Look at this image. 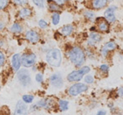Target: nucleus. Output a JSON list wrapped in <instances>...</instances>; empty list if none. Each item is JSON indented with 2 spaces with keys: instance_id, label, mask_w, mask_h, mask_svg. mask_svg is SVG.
<instances>
[{
  "instance_id": "29",
  "label": "nucleus",
  "mask_w": 123,
  "mask_h": 115,
  "mask_svg": "<svg viewBox=\"0 0 123 115\" xmlns=\"http://www.w3.org/2000/svg\"><path fill=\"white\" fill-rule=\"evenodd\" d=\"M8 4V0H0V10L3 9Z\"/></svg>"
},
{
  "instance_id": "18",
  "label": "nucleus",
  "mask_w": 123,
  "mask_h": 115,
  "mask_svg": "<svg viewBox=\"0 0 123 115\" xmlns=\"http://www.w3.org/2000/svg\"><path fill=\"white\" fill-rule=\"evenodd\" d=\"M9 30L11 31L12 33H19L22 32L23 30V28L22 26L19 24V23H13L11 27H10Z\"/></svg>"
},
{
  "instance_id": "14",
  "label": "nucleus",
  "mask_w": 123,
  "mask_h": 115,
  "mask_svg": "<svg viewBox=\"0 0 123 115\" xmlns=\"http://www.w3.org/2000/svg\"><path fill=\"white\" fill-rule=\"evenodd\" d=\"M108 3V0H92V6L96 9H100L105 7Z\"/></svg>"
},
{
  "instance_id": "28",
  "label": "nucleus",
  "mask_w": 123,
  "mask_h": 115,
  "mask_svg": "<svg viewBox=\"0 0 123 115\" xmlns=\"http://www.w3.org/2000/svg\"><path fill=\"white\" fill-rule=\"evenodd\" d=\"M100 71L103 72V73H107L109 72V66L106 64H102V65H100Z\"/></svg>"
},
{
  "instance_id": "7",
  "label": "nucleus",
  "mask_w": 123,
  "mask_h": 115,
  "mask_svg": "<svg viewBox=\"0 0 123 115\" xmlns=\"http://www.w3.org/2000/svg\"><path fill=\"white\" fill-rule=\"evenodd\" d=\"M85 73H83L82 70L80 68L79 70H74L67 75V80L69 82H79L84 77Z\"/></svg>"
},
{
  "instance_id": "20",
  "label": "nucleus",
  "mask_w": 123,
  "mask_h": 115,
  "mask_svg": "<svg viewBox=\"0 0 123 115\" xmlns=\"http://www.w3.org/2000/svg\"><path fill=\"white\" fill-rule=\"evenodd\" d=\"M34 97L33 95H31V94H25L22 98V99H23V101L25 104H31L33 102V100H34Z\"/></svg>"
},
{
  "instance_id": "19",
  "label": "nucleus",
  "mask_w": 123,
  "mask_h": 115,
  "mask_svg": "<svg viewBox=\"0 0 123 115\" xmlns=\"http://www.w3.org/2000/svg\"><path fill=\"white\" fill-rule=\"evenodd\" d=\"M98 28L102 32H107L109 30V24L107 23V21L102 20L98 23Z\"/></svg>"
},
{
  "instance_id": "31",
  "label": "nucleus",
  "mask_w": 123,
  "mask_h": 115,
  "mask_svg": "<svg viewBox=\"0 0 123 115\" xmlns=\"http://www.w3.org/2000/svg\"><path fill=\"white\" fill-rule=\"evenodd\" d=\"M4 63H5V56H4V54L0 51V66H2Z\"/></svg>"
},
{
  "instance_id": "24",
  "label": "nucleus",
  "mask_w": 123,
  "mask_h": 115,
  "mask_svg": "<svg viewBox=\"0 0 123 115\" xmlns=\"http://www.w3.org/2000/svg\"><path fill=\"white\" fill-rule=\"evenodd\" d=\"M84 15H85V17H86V18H88L89 20H91L95 18V13L91 11H86Z\"/></svg>"
},
{
  "instance_id": "5",
  "label": "nucleus",
  "mask_w": 123,
  "mask_h": 115,
  "mask_svg": "<svg viewBox=\"0 0 123 115\" xmlns=\"http://www.w3.org/2000/svg\"><path fill=\"white\" fill-rule=\"evenodd\" d=\"M22 65L25 68H29L33 66L36 62V55L34 54H25L21 57Z\"/></svg>"
},
{
  "instance_id": "10",
  "label": "nucleus",
  "mask_w": 123,
  "mask_h": 115,
  "mask_svg": "<svg viewBox=\"0 0 123 115\" xmlns=\"http://www.w3.org/2000/svg\"><path fill=\"white\" fill-rule=\"evenodd\" d=\"M11 63H12V67H13L14 71H17V72L19 71L20 67H21V64H22L21 56H20L19 54H13L11 59Z\"/></svg>"
},
{
  "instance_id": "35",
  "label": "nucleus",
  "mask_w": 123,
  "mask_h": 115,
  "mask_svg": "<svg viewBox=\"0 0 123 115\" xmlns=\"http://www.w3.org/2000/svg\"><path fill=\"white\" fill-rule=\"evenodd\" d=\"M4 23H3V22H0V31L1 30H3V28H4Z\"/></svg>"
},
{
  "instance_id": "25",
  "label": "nucleus",
  "mask_w": 123,
  "mask_h": 115,
  "mask_svg": "<svg viewBox=\"0 0 123 115\" xmlns=\"http://www.w3.org/2000/svg\"><path fill=\"white\" fill-rule=\"evenodd\" d=\"M33 3L39 8H44V0H32Z\"/></svg>"
},
{
  "instance_id": "6",
  "label": "nucleus",
  "mask_w": 123,
  "mask_h": 115,
  "mask_svg": "<svg viewBox=\"0 0 123 115\" xmlns=\"http://www.w3.org/2000/svg\"><path fill=\"white\" fill-rule=\"evenodd\" d=\"M49 82L50 84L54 88H61L64 84L63 78L60 75V73H54V74H52L49 78Z\"/></svg>"
},
{
  "instance_id": "32",
  "label": "nucleus",
  "mask_w": 123,
  "mask_h": 115,
  "mask_svg": "<svg viewBox=\"0 0 123 115\" xmlns=\"http://www.w3.org/2000/svg\"><path fill=\"white\" fill-rule=\"evenodd\" d=\"M106 114V111L105 110H99L97 113H96V115H105Z\"/></svg>"
},
{
  "instance_id": "4",
  "label": "nucleus",
  "mask_w": 123,
  "mask_h": 115,
  "mask_svg": "<svg viewBox=\"0 0 123 115\" xmlns=\"http://www.w3.org/2000/svg\"><path fill=\"white\" fill-rule=\"evenodd\" d=\"M17 78H18L19 83L23 85L24 87H28L29 85L31 84V77L29 74V72L27 69H20L18 71L17 73Z\"/></svg>"
},
{
  "instance_id": "22",
  "label": "nucleus",
  "mask_w": 123,
  "mask_h": 115,
  "mask_svg": "<svg viewBox=\"0 0 123 115\" xmlns=\"http://www.w3.org/2000/svg\"><path fill=\"white\" fill-rule=\"evenodd\" d=\"M49 8L51 11H58V10L60 9V7L59 6V4H57L55 2H54V3H49Z\"/></svg>"
},
{
  "instance_id": "13",
  "label": "nucleus",
  "mask_w": 123,
  "mask_h": 115,
  "mask_svg": "<svg viewBox=\"0 0 123 115\" xmlns=\"http://www.w3.org/2000/svg\"><path fill=\"white\" fill-rule=\"evenodd\" d=\"M101 40V36L100 34H99L98 33H91L90 34V40L88 41V44L89 45H95L96 43H99L100 41Z\"/></svg>"
},
{
  "instance_id": "16",
  "label": "nucleus",
  "mask_w": 123,
  "mask_h": 115,
  "mask_svg": "<svg viewBox=\"0 0 123 115\" xmlns=\"http://www.w3.org/2000/svg\"><path fill=\"white\" fill-rule=\"evenodd\" d=\"M31 14H32V11H31V9H29V8H22V9H20L19 13H18L19 17H20V18H29Z\"/></svg>"
},
{
  "instance_id": "33",
  "label": "nucleus",
  "mask_w": 123,
  "mask_h": 115,
  "mask_svg": "<svg viewBox=\"0 0 123 115\" xmlns=\"http://www.w3.org/2000/svg\"><path fill=\"white\" fill-rule=\"evenodd\" d=\"M117 93H118L120 96H122V97H123V87L119 88L118 90H117Z\"/></svg>"
},
{
  "instance_id": "23",
  "label": "nucleus",
  "mask_w": 123,
  "mask_h": 115,
  "mask_svg": "<svg viewBox=\"0 0 123 115\" xmlns=\"http://www.w3.org/2000/svg\"><path fill=\"white\" fill-rule=\"evenodd\" d=\"M85 82L86 84H92L94 83V78L91 75H86L85 77Z\"/></svg>"
},
{
  "instance_id": "21",
  "label": "nucleus",
  "mask_w": 123,
  "mask_h": 115,
  "mask_svg": "<svg viewBox=\"0 0 123 115\" xmlns=\"http://www.w3.org/2000/svg\"><path fill=\"white\" fill-rule=\"evenodd\" d=\"M60 16L59 13H53L52 15V23L54 25H57L59 23H60Z\"/></svg>"
},
{
  "instance_id": "34",
  "label": "nucleus",
  "mask_w": 123,
  "mask_h": 115,
  "mask_svg": "<svg viewBox=\"0 0 123 115\" xmlns=\"http://www.w3.org/2000/svg\"><path fill=\"white\" fill-rule=\"evenodd\" d=\"M65 1H67V0H54V2H55V3H56L57 4H59V5L65 3Z\"/></svg>"
},
{
  "instance_id": "17",
  "label": "nucleus",
  "mask_w": 123,
  "mask_h": 115,
  "mask_svg": "<svg viewBox=\"0 0 123 115\" xmlns=\"http://www.w3.org/2000/svg\"><path fill=\"white\" fill-rule=\"evenodd\" d=\"M59 108H60V111H66L69 109V102L67 100H63L60 99L59 100Z\"/></svg>"
},
{
  "instance_id": "26",
  "label": "nucleus",
  "mask_w": 123,
  "mask_h": 115,
  "mask_svg": "<svg viewBox=\"0 0 123 115\" xmlns=\"http://www.w3.org/2000/svg\"><path fill=\"white\" fill-rule=\"evenodd\" d=\"M35 80L37 83H43V80H44V76H43L42 73H37L35 76Z\"/></svg>"
},
{
  "instance_id": "1",
  "label": "nucleus",
  "mask_w": 123,
  "mask_h": 115,
  "mask_svg": "<svg viewBox=\"0 0 123 115\" xmlns=\"http://www.w3.org/2000/svg\"><path fill=\"white\" fill-rule=\"evenodd\" d=\"M68 57L70 62L76 67L82 66L83 63L86 62V54L84 50L80 47H73L70 49L68 53Z\"/></svg>"
},
{
  "instance_id": "36",
  "label": "nucleus",
  "mask_w": 123,
  "mask_h": 115,
  "mask_svg": "<svg viewBox=\"0 0 123 115\" xmlns=\"http://www.w3.org/2000/svg\"><path fill=\"white\" fill-rule=\"evenodd\" d=\"M1 45H2V42L0 41V46H1Z\"/></svg>"
},
{
  "instance_id": "11",
  "label": "nucleus",
  "mask_w": 123,
  "mask_h": 115,
  "mask_svg": "<svg viewBox=\"0 0 123 115\" xmlns=\"http://www.w3.org/2000/svg\"><path fill=\"white\" fill-rule=\"evenodd\" d=\"M117 48V44L114 42H108L105 44V45L102 47L101 50H100V53H101V55L103 57H106L108 55V54L111 52V51L114 50Z\"/></svg>"
},
{
  "instance_id": "3",
  "label": "nucleus",
  "mask_w": 123,
  "mask_h": 115,
  "mask_svg": "<svg viewBox=\"0 0 123 115\" xmlns=\"http://www.w3.org/2000/svg\"><path fill=\"white\" fill-rule=\"evenodd\" d=\"M88 88H89V87H88V85L86 84V83H77L73 84L70 88H69L68 93L70 96L75 97V96H78L79 94L87 91Z\"/></svg>"
},
{
  "instance_id": "12",
  "label": "nucleus",
  "mask_w": 123,
  "mask_h": 115,
  "mask_svg": "<svg viewBox=\"0 0 123 115\" xmlns=\"http://www.w3.org/2000/svg\"><path fill=\"white\" fill-rule=\"evenodd\" d=\"M26 38L32 44H36L39 41V35L34 30H29L26 33Z\"/></svg>"
},
{
  "instance_id": "8",
  "label": "nucleus",
  "mask_w": 123,
  "mask_h": 115,
  "mask_svg": "<svg viewBox=\"0 0 123 115\" xmlns=\"http://www.w3.org/2000/svg\"><path fill=\"white\" fill-rule=\"evenodd\" d=\"M13 115H28V108L24 101H18L15 107Z\"/></svg>"
},
{
  "instance_id": "30",
  "label": "nucleus",
  "mask_w": 123,
  "mask_h": 115,
  "mask_svg": "<svg viewBox=\"0 0 123 115\" xmlns=\"http://www.w3.org/2000/svg\"><path fill=\"white\" fill-rule=\"evenodd\" d=\"M13 2L18 5H24L28 3V0H13Z\"/></svg>"
},
{
  "instance_id": "15",
  "label": "nucleus",
  "mask_w": 123,
  "mask_h": 115,
  "mask_svg": "<svg viewBox=\"0 0 123 115\" xmlns=\"http://www.w3.org/2000/svg\"><path fill=\"white\" fill-rule=\"evenodd\" d=\"M74 30V28L72 25L70 24H67V25H65L61 29H60V33H62V35L64 36H69L72 33Z\"/></svg>"
},
{
  "instance_id": "2",
  "label": "nucleus",
  "mask_w": 123,
  "mask_h": 115,
  "mask_svg": "<svg viewBox=\"0 0 123 115\" xmlns=\"http://www.w3.org/2000/svg\"><path fill=\"white\" fill-rule=\"evenodd\" d=\"M46 61L53 67H60L62 62L61 52L58 49H52L46 54Z\"/></svg>"
},
{
  "instance_id": "27",
  "label": "nucleus",
  "mask_w": 123,
  "mask_h": 115,
  "mask_svg": "<svg viewBox=\"0 0 123 115\" xmlns=\"http://www.w3.org/2000/svg\"><path fill=\"white\" fill-rule=\"evenodd\" d=\"M39 26L41 28H46L48 27V23L44 19H40L39 21Z\"/></svg>"
},
{
  "instance_id": "37",
  "label": "nucleus",
  "mask_w": 123,
  "mask_h": 115,
  "mask_svg": "<svg viewBox=\"0 0 123 115\" xmlns=\"http://www.w3.org/2000/svg\"><path fill=\"white\" fill-rule=\"evenodd\" d=\"M111 1H112V0H111Z\"/></svg>"
},
{
  "instance_id": "9",
  "label": "nucleus",
  "mask_w": 123,
  "mask_h": 115,
  "mask_svg": "<svg viewBox=\"0 0 123 115\" xmlns=\"http://www.w3.org/2000/svg\"><path fill=\"white\" fill-rule=\"evenodd\" d=\"M117 7L116 6H111L107 8L105 11V18L107 22L110 23H114L116 21V16H115V11L117 10Z\"/></svg>"
}]
</instances>
